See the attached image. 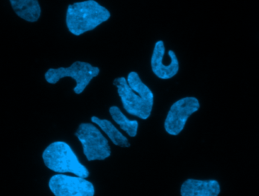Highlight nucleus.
Returning <instances> with one entry per match:
<instances>
[{"mask_svg": "<svg viewBox=\"0 0 259 196\" xmlns=\"http://www.w3.org/2000/svg\"><path fill=\"white\" fill-rule=\"evenodd\" d=\"M113 85L117 88L123 107L127 113L143 120L150 117L155 97L137 72H130L127 79H115Z\"/></svg>", "mask_w": 259, "mask_h": 196, "instance_id": "f257e3e1", "label": "nucleus"}, {"mask_svg": "<svg viewBox=\"0 0 259 196\" xmlns=\"http://www.w3.org/2000/svg\"><path fill=\"white\" fill-rule=\"evenodd\" d=\"M111 12L96 0L77 2L68 6L65 23L68 31L76 36L95 30L109 21Z\"/></svg>", "mask_w": 259, "mask_h": 196, "instance_id": "f03ea898", "label": "nucleus"}, {"mask_svg": "<svg viewBox=\"0 0 259 196\" xmlns=\"http://www.w3.org/2000/svg\"><path fill=\"white\" fill-rule=\"evenodd\" d=\"M47 168L57 174H74L88 178L90 171L79 160L69 144L64 141H55L48 146L42 154Z\"/></svg>", "mask_w": 259, "mask_h": 196, "instance_id": "7ed1b4c3", "label": "nucleus"}, {"mask_svg": "<svg viewBox=\"0 0 259 196\" xmlns=\"http://www.w3.org/2000/svg\"><path fill=\"white\" fill-rule=\"evenodd\" d=\"M100 69L88 62H74L68 68H50L45 74V80L50 84L55 85L62 79L69 77L75 81L74 92L80 95L84 92L93 80L100 75Z\"/></svg>", "mask_w": 259, "mask_h": 196, "instance_id": "20e7f679", "label": "nucleus"}, {"mask_svg": "<svg viewBox=\"0 0 259 196\" xmlns=\"http://www.w3.org/2000/svg\"><path fill=\"white\" fill-rule=\"evenodd\" d=\"M83 147V154L88 161H103L112 154L107 138L93 123H81L75 134Z\"/></svg>", "mask_w": 259, "mask_h": 196, "instance_id": "39448f33", "label": "nucleus"}, {"mask_svg": "<svg viewBox=\"0 0 259 196\" xmlns=\"http://www.w3.org/2000/svg\"><path fill=\"white\" fill-rule=\"evenodd\" d=\"M200 108L199 100L194 97L180 99L172 104L164 121V130L171 136L183 132L188 118Z\"/></svg>", "mask_w": 259, "mask_h": 196, "instance_id": "423d86ee", "label": "nucleus"}, {"mask_svg": "<svg viewBox=\"0 0 259 196\" xmlns=\"http://www.w3.org/2000/svg\"><path fill=\"white\" fill-rule=\"evenodd\" d=\"M49 188L55 196H94L95 187L86 178L65 174L53 175Z\"/></svg>", "mask_w": 259, "mask_h": 196, "instance_id": "0eeeda50", "label": "nucleus"}, {"mask_svg": "<svg viewBox=\"0 0 259 196\" xmlns=\"http://www.w3.org/2000/svg\"><path fill=\"white\" fill-rule=\"evenodd\" d=\"M166 48L162 40L157 41L154 46L151 57L152 73L160 80H167L174 78L179 72L180 63L176 53L169 50L167 54L170 57V63H164Z\"/></svg>", "mask_w": 259, "mask_h": 196, "instance_id": "6e6552de", "label": "nucleus"}, {"mask_svg": "<svg viewBox=\"0 0 259 196\" xmlns=\"http://www.w3.org/2000/svg\"><path fill=\"white\" fill-rule=\"evenodd\" d=\"M220 184L215 180L188 179L181 185V196H219Z\"/></svg>", "mask_w": 259, "mask_h": 196, "instance_id": "1a4fd4ad", "label": "nucleus"}, {"mask_svg": "<svg viewBox=\"0 0 259 196\" xmlns=\"http://www.w3.org/2000/svg\"><path fill=\"white\" fill-rule=\"evenodd\" d=\"M15 13L27 22H36L42 13L39 0H9Z\"/></svg>", "mask_w": 259, "mask_h": 196, "instance_id": "9d476101", "label": "nucleus"}, {"mask_svg": "<svg viewBox=\"0 0 259 196\" xmlns=\"http://www.w3.org/2000/svg\"><path fill=\"white\" fill-rule=\"evenodd\" d=\"M93 124H97L100 129L109 137L114 145L121 148H128L131 147L128 139L126 138L115 124L108 119H102L97 116L91 117Z\"/></svg>", "mask_w": 259, "mask_h": 196, "instance_id": "9b49d317", "label": "nucleus"}, {"mask_svg": "<svg viewBox=\"0 0 259 196\" xmlns=\"http://www.w3.org/2000/svg\"><path fill=\"white\" fill-rule=\"evenodd\" d=\"M109 113L113 121L119 126L121 130L126 132L129 137L135 138L137 136L139 128L138 121L129 119L117 106H111L109 108Z\"/></svg>", "mask_w": 259, "mask_h": 196, "instance_id": "f8f14e48", "label": "nucleus"}]
</instances>
